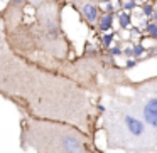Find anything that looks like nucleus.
<instances>
[{"instance_id":"a211bd4d","label":"nucleus","mask_w":157,"mask_h":153,"mask_svg":"<svg viewBox=\"0 0 157 153\" xmlns=\"http://www.w3.org/2000/svg\"><path fill=\"white\" fill-rule=\"evenodd\" d=\"M86 2H96V0H86Z\"/></svg>"},{"instance_id":"39448f33","label":"nucleus","mask_w":157,"mask_h":153,"mask_svg":"<svg viewBox=\"0 0 157 153\" xmlns=\"http://www.w3.org/2000/svg\"><path fill=\"white\" fill-rule=\"evenodd\" d=\"M78 12H79V15H81V19L86 22V24H90V25H95V24H98V19H100V10H98V7H96L93 2H83L81 4V7L78 9Z\"/></svg>"},{"instance_id":"6e6552de","label":"nucleus","mask_w":157,"mask_h":153,"mask_svg":"<svg viewBox=\"0 0 157 153\" xmlns=\"http://www.w3.org/2000/svg\"><path fill=\"white\" fill-rule=\"evenodd\" d=\"M25 2H27L29 5H32L34 9H37V7H41L42 4H46L48 0H25Z\"/></svg>"},{"instance_id":"1a4fd4ad","label":"nucleus","mask_w":157,"mask_h":153,"mask_svg":"<svg viewBox=\"0 0 157 153\" xmlns=\"http://www.w3.org/2000/svg\"><path fill=\"white\" fill-rule=\"evenodd\" d=\"M147 32H149L152 37H157V24H150L147 25Z\"/></svg>"},{"instance_id":"dca6fc26","label":"nucleus","mask_w":157,"mask_h":153,"mask_svg":"<svg viewBox=\"0 0 157 153\" xmlns=\"http://www.w3.org/2000/svg\"><path fill=\"white\" fill-rule=\"evenodd\" d=\"M135 7V2H133V0H130L128 4H125V9H133Z\"/></svg>"},{"instance_id":"2eb2a0df","label":"nucleus","mask_w":157,"mask_h":153,"mask_svg":"<svg viewBox=\"0 0 157 153\" xmlns=\"http://www.w3.org/2000/svg\"><path fill=\"white\" fill-rule=\"evenodd\" d=\"M135 64H137L135 61H127V64H125V69H132Z\"/></svg>"},{"instance_id":"423d86ee","label":"nucleus","mask_w":157,"mask_h":153,"mask_svg":"<svg viewBox=\"0 0 157 153\" xmlns=\"http://www.w3.org/2000/svg\"><path fill=\"white\" fill-rule=\"evenodd\" d=\"M112 24H113V14H112V12H108V14L100 15L96 27H98L101 32H106V31H110V29H112Z\"/></svg>"},{"instance_id":"20e7f679","label":"nucleus","mask_w":157,"mask_h":153,"mask_svg":"<svg viewBox=\"0 0 157 153\" xmlns=\"http://www.w3.org/2000/svg\"><path fill=\"white\" fill-rule=\"evenodd\" d=\"M125 101L130 109L157 135V76L133 84V96Z\"/></svg>"},{"instance_id":"f03ea898","label":"nucleus","mask_w":157,"mask_h":153,"mask_svg":"<svg viewBox=\"0 0 157 153\" xmlns=\"http://www.w3.org/2000/svg\"><path fill=\"white\" fill-rule=\"evenodd\" d=\"M103 131L108 150L127 153H157V135L130 109L125 99L110 98L103 113Z\"/></svg>"},{"instance_id":"7ed1b4c3","label":"nucleus","mask_w":157,"mask_h":153,"mask_svg":"<svg viewBox=\"0 0 157 153\" xmlns=\"http://www.w3.org/2000/svg\"><path fill=\"white\" fill-rule=\"evenodd\" d=\"M21 146L34 153H93L90 135L75 125L22 116Z\"/></svg>"},{"instance_id":"ddd939ff","label":"nucleus","mask_w":157,"mask_h":153,"mask_svg":"<svg viewBox=\"0 0 157 153\" xmlns=\"http://www.w3.org/2000/svg\"><path fill=\"white\" fill-rule=\"evenodd\" d=\"M144 12H145V15H154L152 7H150V5H144Z\"/></svg>"},{"instance_id":"6ab92c4d","label":"nucleus","mask_w":157,"mask_h":153,"mask_svg":"<svg viewBox=\"0 0 157 153\" xmlns=\"http://www.w3.org/2000/svg\"><path fill=\"white\" fill-rule=\"evenodd\" d=\"M155 39H157V37H155Z\"/></svg>"},{"instance_id":"f257e3e1","label":"nucleus","mask_w":157,"mask_h":153,"mask_svg":"<svg viewBox=\"0 0 157 153\" xmlns=\"http://www.w3.org/2000/svg\"><path fill=\"white\" fill-rule=\"evenodd\" d=\"M0 94L22 115L75 125L91 135L95 111L88 89L76 79L41 66L9 46L0 17Z\"/></svg>"},{"instance_id":"0eeeda50","label":"nucleus","mask_w":157,"mask_h":153,"mask_svg":"<svg viewBox=\"0 0 157 153\" xmlns=\"http://www.w3.org/2000/svg\"><path fill=\"white\" fill-rule=\"evenodd\" d=\"M118 19H120V25H122L123 29H125L127 25L130 24V15L127 14V12H122V14L118 15Z\"/></svg>"},{"instance_id":"9b49d317","label":"nucleus","mask_w":157,"mask_h":153,"mask_svg":"<svg viewBox=\"0 0 157 153\" xmlns=\"http://www.w3.org/2000/svg\"><path fill=\"white\" fill-rule=\"evenodd\" d=\"M142 52H144V47H142V46L137 44L135 47H133V57H139V56L142 54Z\"/></svg>"},{"instance_id":"9d476101","label":"nucleus","mask_w":157,"mask_h":153,"mask_svg":"<svg viewBox=\"0 0 157 153\" xmlns=\"http://www.w3.org/2000/svg\"><path fill=\"white\" fill-rule=\"evenodd\" d=\"M66 2H69V4H71L73 7L76 9V10H78V9L81 7V4H83V2H85V0H66Z\"/></svg>"},{"instance_id":"f8f14e48","label":"nucleus","mask_w":157,"mask_h":153,"mask_svg":"<svg viewBox=\"0 0 157 153\" xmlns=\"http://www.w3.org/2000/svg\"><path fill=\"white\" fill-rule=\"evenodd\" d=\"M112 41H113V34H110V35H105V37H103V44H105L106 47H108V46L112 44Z\"/></svg>"},{"instance_id":"f3484780","label":"nucleus","mask_w":157,"mask_h":153,"mask_svg":"<svg viewBox=\"0 0 157 153\" xmlns=\"http://www.w3.org/2000/svg\"><path fill=\"white\" fill-rule=\"evenodd\" d=\"M100 2H101V4H108L110 0H100Z\"/></svg>"},{"instance_id":"4468645a","label":"nucleus","mask_w":157,"mask_h":153,"mask_svg":"<svg viewBox=\"0 0 157 153\" xmlns=\"http://www.w3.org/2000/svg\"><path fill=\"white\" fill-rule=\"evenodd\" d=\"M110 54H112V56H120V54H122V51H120V49H110Z\"/></svg>"}]
</instances>
